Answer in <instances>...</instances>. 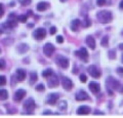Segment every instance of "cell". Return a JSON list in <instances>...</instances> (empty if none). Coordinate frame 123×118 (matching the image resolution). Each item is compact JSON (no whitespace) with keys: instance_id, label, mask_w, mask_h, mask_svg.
Masks as SVG:
<instances>
[{"instance_id":"obj_1","label":"cell","mask_w":123,"mask_h":118,"mask_svg":"<svg viewBox=\"0 0 123 118\" xmlns=\"http://www.w3.org/2000/svg\"><path fill=\"white\" fill-rule=\"evenodd\" d=\"M97 17H98V20L101 23H103V24H108V23H110L112 21L113 14L109 10H102V11H98Z\"/></svg>"},{"instance_id":"obj_2","label":"cell","mask_w":123,"mask_h":118,"mask_svg":"<svg viewBox=\"0 0 123 118\" xmlns=\"http://www.w3.org/2000/svg\"><path fill=\"white\" fill-rule=\"evenodd\" d=\"M36 108V104H35V101L33 100V99H29V100H27L24 104V109L27 113H30L32 114L33 111L35 110Z\"/></svg>"},{"instance_id":"obj_3","label":"cell","mask_w":123,"mask_h":118,"mask_svg":"<svg viewBox=\"0 0 123 118\" xmlns=\"http://www.w3.org/2000/svg\"><path fill=\"white\" fill-rule=\"evenodd\" d=\"M62 84H63V87L66 90H71L73 88V86H74V84H73V81L71 80V79H69L68 77H66V76H62Z\"/></svg>"},{"instance_id":"obj_4","label":"cell","mask_w":123,"mask_h":118,"mask_svg":"<svg viewBox=\"0 0 123 118\" xmlns=\"http://www.w3.org/2000/svg\"><path fill=\"white\" fill-rule=\"evenodd\" d=\"M107 87L108 88H113V89H119L120 83L113 77H109L107 79Z\"/></svg>"},{"instance_id":"obj_5","label":"cell","mask_w":123,"mask_h":118,"mask_svg":"<svg viewBox=\"0 0 123 118\" xmlns=\"http://www.w3.org/2000/svg\"><path fill=\"white\" fill-rule=\"evenodd\" d=\"M75 54H76V56H78L80 60H82L84 63L88 62V51L86 50L85 47H81L79 49V51H76Z\"/></svg>"},{"instance_id":"obj_6","label":"cell","mask_w":123,"mask_h":118,"mask_svg":"<svg viewBox=\"0 0 123 118\" xmlns=\"http://www.w3.org/2000/svg\"><path fill=\"white\" fill-rule=\"evenodd\" d=\"M33 36L35 39H38V40H42L43 38H45L46 36V31L43 29V28H38L37 30H35L33 33Z\"/></svg>"},{"instance_id":"obj_7","label":"cell","mask_w":123,"mask_h":118,"mask_svg":"<svg viewBox=\"0 0 123 118\" xmlns=\"http://www.w3.org/2000/svg\"><path fill=\"white\" fill-rule=\"evenodd\" d=\"M53 51H55V46L51 43H46L43 46V52L47 58H50L53 54Z\"/></svg>"},{"instance_id":"obj_8","label":"cell","mask_w":123,"mask_h":118,"mask_svg":"<svg viewBox=\"0 0 123 118\" xmlns=\"http://www.w3.org/2000/svg\"><path fill=\"white\" fill-rule=\"evenodd\" d=\"M56 63L57 65H59L60 67L64 68V69H67V68L69 67V60L67 58H65V56H59L56 58Z\"/></svg>"},{"instance_id":"obj_9","label":"cell","mask_w":123,"mask_h":118,"mask_svg":"<svg viewBox=\"0 0 123 118\" xmlns=\"http://www.w3.org/2000/svg\"><path fill=\"white\" fill-rule=\"evenodd\" d=\"M88 73H89L93 78H99L101 77V72L98 71V69L93 65L88 67Z\"/></svg>"},{"instance_id":"obj_10","label":"cell","mask_w":123,"mask_h":118,"mask_svg":"<svg viewBox=\"0 0 123 118\" xmlns=\"http://www.w3.org/2000/svg\"><path fill=\"white\" fill-rule=\"evenodd\" d=\"M48 78H49L48 79V86L50 87V88H52V87H56L57 85H59V79H57L55 74L52 73Z\"/></svg>"},{"instance_id":"obj_11","label":"cell","mask_w":123,"mask_h":118,"mask_svg":"<svg viewBox=\"0 0 123 118\" xmlns=\"http://www.w3.org/2000/svg\"><path fill=\"white\" fill-rule=\"evenodd\" d=\"M26 90L25 89H18L17 91H15V93H14V97H13V99H14V101L15 102H21L23 99L25 98V96H26Z\"/></svg>"},{"instance_id":"obj_12","label":"cell","mask_w":123,"mask_h":118,"mask_svg":"<svg viewBox=\"0 0 123 118\" xmlns=\"http://www.w3.org/2000/svg\"><path fill=\"white\" fill-rule=\"evenodd\" d=\"M85 42H86V44H87V46L89 47L90 49H94L95 46H97V43H95V39H94V38L92 37V36H90V35L86 36Z\"/></svg>"},{"instance_id":"obj_13","label":"cell","mask_w":123,"mask_h":118,"mask_svg":"<svg viewBox=\"0 0 123 118\" xmlns=\"http://www.w3.org/2000/svg\"><path fill=\"white\" fill-rule=\"evenodd\" d=\"M57 100H59V94L57 93H50V94H48L46 102H47V104H49V105H55Z\"/></svg>"},{"instance_id":"obj_14","label":"cell","mask_w":123,"mask_h":118,"mask_svg":"<svg viewBox=\"0 0 123 118\" xmlns=\"http://www.w3.org/2000/svg\"><path fill=\"white\" fill-rule=\"evenodd\" d=\"M88 99H89V97H88L86 91H84V90H80L76 94V100L77 101H86V100H88Z\"/></svg>"},{"instance_id":"obj_15","label":"cell","mask_w":123,"mask_h":118,"mask_svg":"<svg viewBox=\"0 0 123 118\" xmlns=\"http://www.w3.org/2000/svg\"><path fill=\"white\" fill-rule=\"evenodd\" d=\"M89 89L91 90V93H94V94H97L99 93V90H101V86H99L98 83L97 82H90L89 83Z\"/></svg>"},{"instance_id":"obj_16","label":"cell","mask_w":123,"mask_h":118,"mask_svg":"<svg viewBox=\"0 0 123 118\" xmlns=\"http://www.w3.org/2000/svg\"><path fill=\"white\" fill-rule=\"evenodd\" d=\"M89 113H90V108L88 106H81L77 110V114H79V115H87Z\"/></svg>"},{"instance_id":"obj_17","label":"cell","mask_w":123,"mask_h":118,"mask_svg":"<svg viewBox=\"0 0 123 118\" xmlns=\"http://www.w3.org/2000/svg\"><path fill=\"white\" fill-rule=\"evenodd\" d=\"M49 3L48 2H39L36 5V8L38 11H45L47 8H49Z\"/></svg>"},{"instance_id":"obj_18","label":"cell","mask_w":123,"mask_h":118,"mask_svg":"<svg viewBox=\"0 0 123 118\" xmlns=\"http://www.w3.org/2000/svg\"><path fill=\"white\" fill-rule=\"evenodd\" d=\"M17 49L20 54H26V52L29 50V45L26 43H21V44H18Z\"/></svg>"},{"instance_id":"obj_19","label":"cell","mask_w":123,"mask_h":118,"mask_svg":"<svg viewBox=\"0 0 123 118\" xmlns=\"http://www.w3.org/2000/svg\"><path fill=\"white\" fill-rule=\"evenodd\" d=\"M17 78H18V81H24L26 78V72L23 69H18L17 70Z\"/></svg>"},{"instance_id":"obj_20","label":"cell","mask_w":123,"mask_h":118,"mask_svg":"<svg viewBox=\"0 0 123 118\" xmlns=\"http://www.w3.org/2000/svg\"><path fill=\"white\" fill-rule=\"evenodd\" d=\"M80 24H81V22H80L79 20H74L71 23V30L72 31H74V32L78 31V28H79Z\"/></svg>"},{"instance_id":"obj_21","label":"cell","mask_w":123,"mask_h":118,"mask_svg":"<svg viewBox=\"0 0 123 118\" xmlns=\"http://www.w3.org/2000/svg\"><path fill=\"white\" fill-rule=\"evenodd\" d=\"M37 79H38V75L36 72H31L30 73V84L33 85L34 83L37 81Z\"/></svg>"},{"instance_id":"obj_22","label":"cell","mask_w":123,"mask_h":118,"mask_svg":"<svg viewBox=\"0 0 123 118\" xmlns=\"http://www.w3.org/2000/svg\"><path fill=\"white\" fill-rule=\"evenodd\" d=\"M8 93L6 89H0V100H7Z\"/></svg>"},{"instance_id":"obj_23","label":"cell","mask_w":123,"mask_h":118,"mask_svg":"<svg viewBox=\"0 0 123 118\" xmlns=\"http://www.w3.org/2000/svg\"><path fill=\"white\" fill-rule=\"evenodd\" d=\"M52 73H53V72H52V69L48 68V69H46L45 71L42 72V77H43V78H48Z\"/></svg>"},{"instance_id":"obj_24","label":"cell","mask_w":123,"mask_h":118,"mask_svg":"<svg viewBox=\"0 0 123 118\" xmlns=\"http://www.w3.org/2000/svg\"><path fill=\"white\" fill-rule=\"evenodd\" d=\"M101 44H102V46H104V47H107L108 46V44H109V37L108 36H105L102 39V41H101Z\"/></svg>"},{"instance_id":"obj_25","label":"cell","mask_w":123,"mask_h":118,"mask_svg":"<svg viewBox=\"0 0 123 118\" xmlns=\"http://www.w3.org/2000/svg\"><path fill=\"white\" fill-rule=\"evenodd\" d=\"M59 109L62 110V111H66L67 109V102L66 101H62L59 105Z\"/></svg>"},{"instance_id":"obj_26","label":"cell","mask_w":123,"mask_h":118,"mask_svg":"<svg viewBox=\"0 0 123 118\" xmlns=\"http://www.w3.org/2000/svg\"><path fill=\"white\" fill-rule=\"evenodd\" d=\"M5 84H6V78H5V76L0 75V86H3V85H5Z\"/></svg>"},{"instance_id":"obj_27","label":"cell","mask_w":123,"mask_h":118,"mask_svg":"<svg viewBox=\"0 0 123 118\" xmlns=\"http://www.w3.org/2000/svg\"><path fill=\"white\" fill-rule=\"evenodd\" d=\"M90 25H91V23L89 21V19H85V20H84V23H83V27L84 28H88Z\"/></svg>"},{"instance_id":"obj_28","label":"cell","mask_w":123,"mask_h":118,"mask_svg":"<svg viewBox=\"0 0 123 118\" xmlns=\"http://www.w3.org/2000/svg\"><path fill=\"white\" fill-rule=\"evenodd\" d=\"M27 19H28V16H20L18 18V20L20 21L21 23H26L27 22Z\"/></svg>"},{"instance_id":"obj_29","label":"cell","mask_w":123,"mask_h":118,"mask_svg":"<svg viewBox=\"0 0 123 118\" xmlns=\"http://www.w3.org/2000/svg\"><path fill=\"white\" fill-rule=\"evenodd\" d=\"M115 54H116V51H115L114 49H112V50H110V51H109V58H110V59H112V60H114L115 58H116V56H115Z\"/></svg>"},{"instance_id":"obj_30","label":"cell","mask_w":123,"mask_h":118,"mask_svg":"<svg viewBox=\"0 0 123 118\" xmlns=\"http://www.w3.org/2000/svg\"><path fill=\"white\" fill-rule=\"evenodd\" d=\"M31 2H32V0H21V4H22L23 6H27V5H29Z\"/></svg>"},{"instance_id":"obj_31","label":"cell","mask_w":123,"mask_h":118,"mask_svg":"<svg viewBox=\"0 0 123 118\" xmlns=\"http://www.w3.org/2000/svg\"><path fill=\"white\" fill-rule=\"evenodd\" d=\"M35 88H36L37 91H43V90L45 89V87H44L43 84H38V85L35 87Z\"/></svg>"},{"instance_id":"obj_32","label":"cell","mask_w":123,"mask_h":118,"mask_svg":"<svg viewBox=\"0 0 123 118\" xmlns=\"http://www.w3.org/2000/svg\"><path fill=\"white\" fill-rule=\"evenodd\" d=\"M80 80H81V82L85 83L87 81V76L85 74H81V75H80Z\"/></svg>"},{"instance_id":"obj_33","label":"cell","mask_w":123,"mask_h":118,"mask_svg":"<svg viewBox=\"0 0 123 118\" xmlns=\"http://www.w3.org/2000/svg\"><path fill=\"white\" fill-rule=\"evenodd\" d=\"M97 4L98 6H103L106 4V0H97Z\"/></svg>"},{"instance_id":"obj_34","label":"cell","mask_w":123,"mask_h":118,"mask_svg":"<svg viewBox=\"0 0 123 118\" xmlns=\"http://www.w3.org/2000/svg\"><path fill=\"white\" fill-rule=\"evenodd\" d=\"M5 68V61L4 60H0V70L4 69Z\"/></svg>"},{"instance_id":"obj_35","label":"cell","mask_w":123,"mask_h":118,"mask_svg":"<svg viewBox=\"0 0 123 118\" xmlns=\"http://www.w3.org/2000/svg\"><path fill=\"white\" fill-rule=\"evenodd\" d=\"M3 14H4V8H3V5L0 3V19L3 17Z\"/></svg>"},{"instance_id":"obj_36","label":"cell","mask_w":123,"mask_h":118,"mask_svg":"<svg viewBox=\"0 0 123 118\" xmlns=\"http://www.w3.org/2000/svg\"><path fill=\"white\" fill-rule=\"evenodd\" d=\"M56 42H57V43H63V42H64V37L61 36V35L57 36V37H56Z\"/></svg>"},{"instance_id":"obj_37","label":"cell","mask_w":123,"mask_h":118,"mask_svg":"<svg viewBox=\"0 0 123 118\" xmlns=\"http://www.w3.org/2000/svg\"><path fill=\"white\" fill-rule=\"evenodd\" d=\"M117 73H118L119 75H121V76H123V68H122V67H120V68H118V69H117Z\"/></svg>"},{"instance_id":"obj_38","label":"cell","mask_w":123,"mask_h":118,"mask_svg":"<svg viewBox=\"0 0 123 118\" xmlns=\"http://www.w3.org/2000/svg\"><path fill=\"white\" fill-rule=\"evenodd\" d=\"M56 33V28L55 27H51V29H50V34L51 35H53V34H55Z\"/></svg>"},{"instance_id":"obj_39","label":"cell","mask_w":123,"mask_h":118,"mask_svg":"<svg viewBox=\"0 0 123 118\" xmlns=\"http://www.w3.org/2000/svg\"><path fill=\"white\" fill-rule=\"evenodd\" d=\"M119 7H120L121 9H123V0H122V1L120 2V4H119Z\"/></svg>"},{"instance_id":"obj_40","label":"cell","mask_w":123,"mask_h":118,"mask_svg":"<svg viewBox=\"0 0 123 118\" xmlns=\"http://www.w3.org/2000/svg\"><path fill=\"white\" fill-rule=\"evenodd\" d=\"M119 49L123 50V43H120V44H119Z\"/></svg>"},{"instance_id":"obj_41","label":"cell","mask_w":123,"mask_h":118,"mask_svg":"<svg viewBox=\"0 0 123 118\" xmlns=\"http://www.w3.org/2000/svg\"><path fill=\"white\" fill-rule=\"evenodd\" d=\"M27 13H28V14H27V16H31V14H32V10H29Z\"/></svg>"},{"instance_id":"obj_42","label":"cell","mask_w":123,"mask_h":118,"mask_svg":"<svg viewBox=\"0 0 123 118\" xmlns=\"http://www.w3.org/2000/svg\"><path fill=\"white\" fill-rule=\"evenodd\" d=\"M61 1H62V2H66L67 0H61Z\"/></svg>"},{"instance_id":"obj_43","label":"cell","mask_w":123,"mask_h":118,"mask_svg":"<svg viewBox=\"0 0 123 118\" xmlns=\"http://www.w3.org/2000/svg\"><path fill=\"white\" fill-rule=\"evenodd\" d=\"M122 63H123V56H122Z\"/></svg>"},{"instance_id":"obj_44","label":"cell","mask_w":123,"mask_h":118,"mask_svg":"<svg viewBox=\"0 0 123 118\" xmlns=\"http://www.w3.org/2000/svg\"><path fill=\"white\" fill-rule=\"evenodd\" d=\"M0 54H1V49H0Z\"/></svg>"}]
</instances>
